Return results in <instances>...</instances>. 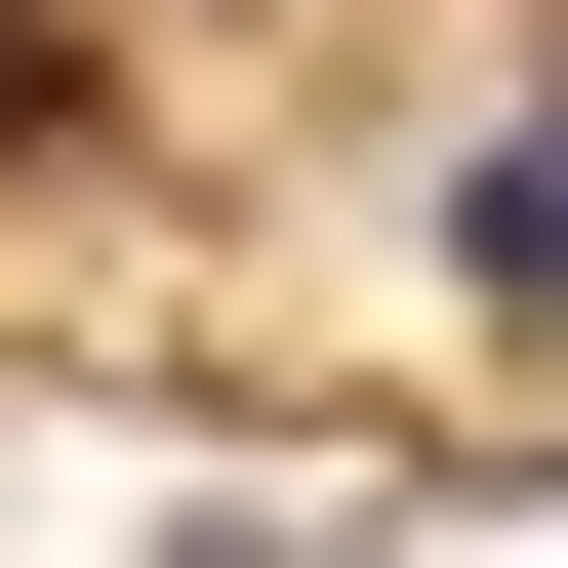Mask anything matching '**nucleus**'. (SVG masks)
Returning <instances> with one entry per match:
<instances>
[{
    "instance_id": "f257e3e1",
    "label": "nucleus",
    "mask_w": 568,
    "mask_h": 568,
    "mask_svg": "<svg viewBox=\"0 0 568 568\" xmlns=\"http://www.w3.org/2000/svg\"><path fill=\"white\" fill-rule=\"evenodd\" d=\"M447 284H487V325H568V41H528V122H447Z\"/></svg>"
}]
</instances>
